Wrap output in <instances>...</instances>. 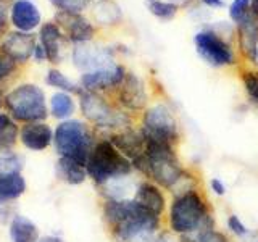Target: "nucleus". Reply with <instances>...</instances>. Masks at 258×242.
I'll return each instance as SVG.
<instances>
[{"mask_svg":"<svg viewBox=\"0 0 258 242\" xmlns=\"http://www.w3.org/2000/svg\"><path fill=\"white\" fill-rule=\"evenodd\" d=\"M79 107L84 119L92 125L94 131L99 133L100 137L133 126V119L129 113L116 108L99 92L81 91Z\"/></svg>","mask_w":258,"mask_h":242,"instance_id":"5","label":"nucleus"},{"mask_svg":"<svg viewBox=\"0 0 258 242\" xmlns=\"http://www.w3.org/2000/svg\"><path fill=\"white\" fill-rule=\"evenodd\" d=\"M253 63L258 65V48H256V55H255V62H253Z\"/></svg>","mask_w":258,"mask_h":242,"instance_id":"43","label":"nucleus"},{"mask_svg":"<svg viewBox=\"0 0 258 242\" xmlns=\"http://www.w3.org/2000/svg\"><path fill=\"white\" fill-rule=\"evenodd\" d=\"M126 68L123 65L115 63L113 67L95 70L84 73L81 76L79 86L83 87V91L89 92H100V91H108V89H118L121 83L124 81L126 76Z\"/></svg>","mask_w":258,"mask_h":242,"instance_id":"12","label":"nucleus"},{"mask_svg":"<svg viewBox=\"0 0 258 242\" xmlns=\"http://www.w3.org/2000/svg\"><path fill=\"white\" fill-rule=\"evenodd\" d=\"M250 5H252V10H250V13H252L256 18V21H258V0H252Z\"/></svg>","mask_w":258,"mask_h":242,"instance_id":"40","label":"nucleus"},{"mask_svg":"<svg viewBox=\"0 0 258 242\" xmlns=\"http://www.w3.org/2000/svg\"><path fill=\"white\" fill-rule=\"evenodd\" d=\"M228 184L220 176H212L208 179V184H207V192L210 196L213 197H218V199H223L228 196Z\"/></svg>","mask_w":258,"mask_h":242,"instance_id":"32","label":"nucleus"},{"mask_svg":"<svg viewBox=\"0 0 258 242\" xmlns=\"http://www.w3.org/2000/svg\"><path fill=\"white\" fill-rule=\"evenodd\" d=\"M252 242H258V239H255V240H252Z\"/></svg>","mask_w":258,"mask_h":242,"instance_id":"44","label":"nucleus"},{"mask_svg":"<svg viewBox=\"0 0 258 242\" xmlns=\"http://www.w3.org/2000/svg\"><path fill=\"white\" fill-rule=\"evenodd\" d=\"M237 26L240 50L245 55V58L253 63L258 48V21L252 13H248L244 20L237 23Z\"/></svg>","mask_w":258,"mask_h":242,"instance_id":"19","label":"nucleus"},{"mask_svg":"<svg viewBox=\"0 0 258 242\" xmlns=\"http://www.w3.org/2000/svg\"><path fill=\"white\" fill-rule=\"evenodd\" d=\"M45 81H47V84H48V86L56 87V89H61V92L78 94V95H79L81 91H83V87H81L79 84L73 83V81L64 76L60 70H55V68H52L50 71H48V75H47Z\"/></svg>","mask_w":258,"mask_h":242,"instance_id":"27","label":"nucleus"},{"mask_svg":"<svg viewBox=\"0 0 258 242\" xmlns=\"http://www.w3.org/2000/svg\"><path fill=\"white\" fill-rule=\"evenodd\" d=\"M50 2L58 7L61 12H68V13H79L83 12L87 7L89 0H50Z\"/></svg>","mask_w":258,"mask_h":242,"instance_id":"34","label":"nucleus"},{"mask_svg":"<svg viewBox=\"0 0 258 242\" xmlns=\"http://www.w3.org/2000/svg\"><path fill=\"white\" fill-rule=\"evenodd\" d=\"M12 242H39L40 232L37 224L23 215H13L8 224Z\"/></svg>","mask_w":258,"mask_h":242,"instance_id":"21","label":"nucleus"},{"mask_svg":"<svg viewBox=\"0 0 258 242\" xmlns=\"http://www.w3.org/2000/svg\"><path fill=\"white\" fill-rule=\"evenodd\" d=\"M0 2H5V0H0Z\"/></svg>","mask_w":258,"mask_h":242,"instance_id":"45","label":"nucleus"},{"mask_svg":"<svg viewBox=\"0 0 258 242\" xmlns=\"http://www.w3.org/2000/svg\"><path fill=\"white\" fill-rule=\"evenodd\" d=\"M118 103L124 111H144L149 103L147 87L141 76L136 73H126L124 81L118 87Z\"/></svg>","mask_w":258,"mask_h":242,"instance_id":"10","label":"nucleus"},{"mask_svg":"<svg viewBox=\"0 0 258 242\" xmlns=\"http://www.w3.org/2000/svg\"><path fill=\"white\" fill-rule=\"evenodd\" d=\"M75 110H76V103H75V100H73L71 94L56 92V94L52 95L50 111H52L53 118L67 121V119H70L73 115H75Z\"/></svg>","mask_w":258,"mask_h":242,"instance_id":"26","label":"nucleus"},{"mask_svg":"<svg viewBox=\"0 0 258 242\" xmlns=\"http://www.w3.org/2000/svg\"><path fill=\"white\" fill-rule=\"evenodd\" d=\"M40 45L45 50L47 60L52 63H58L61 60V44L63 34L56 23H45L40 29Z\"/></svg>","mask_w":258,"mask_h":242,"instance_id":"20","label":"nucleus"},{"mask_svg":"<svg viewBox=\"0 0 258 242\" xmlns=\"http://www.w3.org/2000/svg\"><path fill=\"white\" fill-rule=\"evenodd\" d=\"M55 173L60 181L71 186H79L87 179L86 165L67 157H58V161L55 165Z\"/></svg>","mask_w":258,"mask_h":242,"instance_id":"22","label":"nucleus"},{"mask_svg":"<svg viewBox=\"0 0 258 242\" xmlns=\"http://www.w3.org/2000/svg\"><path fill=\"white\" fill-rule=\"evenodd\" d=\"M4 105L8 115L23 125L45 121L48 116L45 94L39 86L32 83H24L12 89L4 97Z\"/></svg>","mask_w":258,"mask_h":242,"instance_id":"8","label":"nucleus"},{"mask_svg":"<svg viewBox=\"0 0 258 242\" xmlns=\"http://www.w3.org/2000/svg\"><path fill=\"white\" fill-rule=\"evenodd\" d=\"M87 179L97 188L134 174L131 160L126 158L107 137H99L86 163Z\"/></svg>","mask_w":258,"mask_h":242,"instance_id":"4","label":"nucleus"},{"mask_svg":"<svg viewBox=\"0 0 258 242\" xmlns=\"http://www.w3.org/2000/svg\"><path fill=\"white\" fill-rule=\"evenodd\" d=\"M153 242H182V239L179 236H174L173 232H169L168 229L163 228L157 234V237L153 239Z\"/></svg>","mask_w":258,"mask_h":242,"instance_id":"36","label":"nucleus"},{"mask_svg":"<svg viewBox=\"0 0 258 242\" xmlns=\"http://www.w3.org/2000/svg\"><path fill=\"white\" fill-rule=\"evenodd\" d=\"M242 84L248 100L258 105V70H247L242 73Z\"/></svg>","mask_w":258,"mask_h":242,"instance_id":"31","label":"nucleus"},{"mask_svg":"<svg viewBox=\"0 0 258 242\" xmlns=\"http://www.w3.org/2000/svg\"><path fill=\"white\" fill-rule=\"evenodd\" d=\"M36 40L29 32H10L0 44V53L13 63H26L34 55Z\"/></svg>","mask_w":258,"mask_h":242,"instance_id":"14","label":"nucleus"},{"mask_svg":"<svg viewBox=\"0 0 258 242\" xmlns=\"http://www.w3.org/2000/svg\"><path fill=\"white\" fill-rule=\"evenodd\" d=\"M4 105V95H2V91H0V107Z\"/></svg>","mask_w":258,"mask_h":242,"instance_id":"42","label":"nucleus"},{"mask_svg":"<svg viewBox=\"0 0 258 242\" xmlns=\"http://www.w3.org/2000/svg\"><path fill=\"white\" fill-rule=\"evenodd\" d=\"M194 44H196L197 55L210 67L221 68L236 63V55L231 45L213 31L197 32L194 37Z\"/></svg>","mask_w":258,"mask_h":242,"instance_id":"9","label":"nucleus"},{"mask_svg":"<svg viewBox=\"0 0 258 242\" xmlns=\"http://www.w3.org/2000/svg\"><path fill=\"white\" fill-rule=\"evenodd\" d=\"M39 242H64L60 236H44V237H40L39 239Z\"/></svg>","mask_w":258,"mask_h":242,"instance_id":"39","label":"nucleus"},{"mask_svg":"<svg viewBox=\"0 0 258 242\" xmlns=\"http://www.w3.org/2000/svg\"><path fill=\"white\" fill-rule=\"evenodd\" d=\"M15 68H16V63H13L12 60H8L7 56L0 53V83L10 76L15 71Z\"/></svg>","mask_w":258,"mask_h":242,"instance_id":"35","label":"nucleus"},{"mask_svg":"<svg viewBox=\"0 0 258 242\" xmlns=\"http://www.w3.org/2000/svg\"><path fill=\"white\" fill-rule=\"evenodd\" d=\"M73 62H75L76 67L79 70H83L84 73L108 68L115 65L113 55L108 48L89 45L87 42L78 44L75 47V50H73Z\"/></svg>","mask_w":258,"mask_h":242,"instance_id":"13","label":"nucleus"},{"mask_svg":"<svg viewBox=\"0 0 258 242\" xmlns=\"http://www.w3.org/2000/svg\"><path fill=\"white\" fill-rule=\"evenodd\" d=\"M18 141L20 128L16 121L7 113H0V153L12 152Z\"/></svg>","mask_w":258,"mask_h":242,"instance_id":"25","label":"nucleus"},{"mask_svg":"<svg viewBox=\"0 0 258 242\" xmlns=\"http://www.w3.org/2000/svg\"><path fill=\"white\" fill-rule=\"evenodd\" d=\"M134 174L158 184L169 196L190 186L202 184L200 173L185 165L179 149L168 144L145 142V152L133 161Z\"/></svg>","mask_w":258,"mask_h":242,"instance_id":"1","label":"nucleus"},{"mask_svg":"<svg viewBox=\"0 0 258 242\" xmlns=\"http://www.w3.org/2000/svg\"><path fill=\"white\" fill-rule=\"evenodd\" d=\"M204 2H205L208 7H215V8L223 7V0H204Z\"/></svg>","mask_w":258,"mask_h":242,"instance_id":"41","label":"nucleus"},{"mask_svg":"<svg viewBox=\"0 0 258 242\" xmlns=\"http://www.w3.org/2000/svg\"><path fill=\"white\" fill-rule=\"evenodd\" d=\"M12 23L16 29L31 32L40 23V13L37 7L29 0H16L12 5Z\"/></svg>","mask_w":258,"mask_h":242,"instance_id":"18","label":"nucleus"},{"mask_svg":"<svg viewBox=\"0 0 258 242\" xmlns=\"http://www.w3.org/2000/svg\"><path fill=\"white\" fill-rule=\"evenodd\" d=\"M103 137L110 139L111 144L115 145L126 158L131 160V163L141 155H144V152H145V139L139 128L131 126L126 129H121V131L111 133L108 136H103Z\"/></svg>","mask_w":258,"mask_h":242,"instance_id":"15","label":"nucleus"},{"mask_svg":"<svg viewBox=\"0 0 258 242\" xmlns=\"http://www.w3.org/2000/svg\"><path fill=\"white\" fill-rule=\"evenodd\" d=\"M97 133L84 121L67 119L55 128L53 145L58 157H67L86 165L97 142Z\"/></svg>","mask_w":258,"mask_h":242,"instance_id":"6","label":"nucleus"},{"mask_svg":"<svg viewBox=\"0 0 258 242\" xmlns=\"http://www.w3.org/2000/svg\"><path fill=\"white\" fill-rule=\"evenodd\" d=\"M34 58L37 60V62H42L44 58H47V55H45V50L42 48V45H36V48H34Z\"/></svg>","mask_w":258,"mask_h":242,"instance_id":"37","label":"nucleus"},{"mask_svg":"<svg viewBox=\"0 0 258 242\" xmlns=\"http://www.w3.org/2000/svg\"><path fill=\"white\" fill-rule=\"evenodd\" d=\"M24 165V160L20 153L16 152H5L0 153V176L2 174H13V173H21Z\"/></svg>","mask_w":258,"mask_h":242,"instance_id":"29","label":"nucleus"},{"mask_svg":"<svg viewBox=\"0 0 258 242\" xmlns=\"http://www.w3.org/2000/svg\"><path fill=\"white\" fill-rule=\"evenodd\" d=\"M56 21L60 26L67 29L70 39L76 44H84L89 42L94 36V28L84 16L79 13H68V12H60L56 15Z\"/></svg>","mask_w":258,"mask_h":242,"instance_id":"17","label":"nucleus"},{"mask_svg":"<svg viewBox=\"0 0 258 242\" xmlns=\"http://www.w3.org/2000/svg\"><path fill=\"white\" fill-rule=\"evenodd\" d=\"M7 21V8H5V2H0V31L4 29Z\"/></svg>","mask_w":258,"mask_h":242,"instance_id":"38","label":"nucleus"},{"mask_svg":"<svg viewBox=\"0 0 258 242\" xmlns=\"http://www.w3.org/2000/svg\"><path fill=\"white\" fill-rule=\"evenodd\" d=\"M181 239L182 242H232V239L226 234V231L220 229L218 226L202 229L196 234H192V236L181 237Z\"/></svg>","mask_w":258,"mask_h":242,"instance_id":"28","label":"nucleus"},{"mask_svg":"<svg viewBox=\"0 0 258 242\" xmlns=\"http://www.w3.org/2000/svg\"><path fill=\"white\" fill-rule=\"evenodd\" d=\"M141 133L145 142L168 144L179 149L182 142V129L176 113L166 103H155L144 110L141 119Z\"/></svg>","mask_w":258,"mask_h":242,"instance_id":"7","label":"nucleus"},{"mask_svg":"<svg viewBox=\"0 0 258 242\" xmlns=\"http://www.w3.org/2000/svg\"><path fill=\"white\" fill-rule=\"evenodd\" d=\"M163 223L165 229L179 237H187L216 226L215 208L204 184L190 186L171 194Z\"/></svg>","mask_w":258,"mask_h":242,"instance_id":"3","label":"nucleus"},{"mask_svg":"<svg viewBox=\"0 0 258 242\" xmlns=\"http://www.w3.org/2000/svg\"><path fill=\"white\" fill-rule=\"evenodd\" d=\"M147 7L150 13H153L160 20H171L177 12V7L171 2H163V0H147Z\"/></svg>","mask_w":258,"mask_h":242,"instance_id":"30","label":"nucleus"},{"mask_svg":"<svg viewBox=\"0 0 258 242\" xmlns=\"http://www.w3.org/2000/svg\"><path fill=\"white\" fill-rule=\"evenodd\" d=\"M224 231L231 239H236L237 242H252V240L258 239V232H255L252 228H250L237 213L226 215Z\"/></svg>","mask_w":258,"mask_h":242,"instance_id":"24","label":"nucleus"},{"mask_svg":"<svg viewBox=\"0 0 258 242\" xmlns=\"http://www.w3.org/2000/svg\"><path fill=\"white\" fill-rule=\"evenodd\" d=\"M250 0H234L229 7V16L234 23H239L250 13Z\"/></svg>","mask_w":258,"mask_h":242,"instance_id":"33","label":"nucleus"},{"mask_svg":"<svg viewBox=\"0 0 258 242\" xmlns=\"http://www.w3.org/2000/svg\"><path fill=\"white\" fill-rule=\"evenodd\" d=\"M102 218L115 242H153L165 228L163 218L149 212L134 199H103Z\"/></svg>","mask_w":258,"mask_h":242,"instance_id":"2","label":"nucleus"},{"mask_svg":"<svg viewBox=\"0 0 258 242\" xmlns=\"http://www.w3.org/2000/svg\"><path fill=\"white\" fill-rule=\"evenodd\" d=\"M26 179L21 173L2 174L0 176V205H7L8 202L18 200L26 192Z\"/></svg>","mask_w":258,"mask_h":242,"instance_id":"23","label":"nucleus"},{"mask_svg":"<svg viewBox=\"0 0 258 242\" xmlns=\"http://www.w3.org/2000/svg\"><path fill=\"white\" fill-rule=\"evenodd\" d=\"M20 142L32 152H44L53 144V129L45 121L26 123L20 128Z\"/></svg>","mask_w":258,"mask_h":242,"instance_id":"16","label":"nucleus"},{"mask_svg":"<svg viewBox=\"0 0 258 242\" xmlns=\"http://www.w3.org/2000/svg\"><path fill=\"white\" fill-rule=\"evenodd\" d=\"M131 199H134L144 208H147L149 212L163 218L168 208L169 194L165 189H161L158 184L141 177V179L136 181V188Z\"/></svg>","mask_w":258,"mask_h":242,"instance_id":"11","label":"nucleus"}]
</instances>
